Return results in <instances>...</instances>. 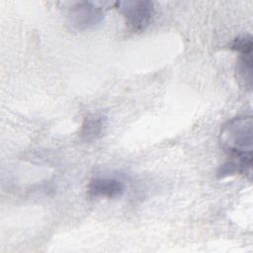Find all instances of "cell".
<instances>
[{
	"instance_id": "cell-2",
	"label": "cell",
	"mask_w": 253,
	"mask_h": 253,
	"mask_svg": "<svg viewBox=\"0 0 253 253\" xmlns=\"http://www.w3.org/2000/svg\"><path fill=\"white\" fill-rule=\"evenodd\" d=\"M115 5L132 32H143L152 21L154 6L150 1H120Z\"/></svg>"
},
{
	"instance_id": "cell-4",
	"label": "cell",
	"mask_w": 253,
	"mask_h": 253,
	"mask_svg": "<svg viewBox=\"0 0 253 253\" xmlns=\"http://www.w3.org/2000/svg\"><path fill=\"white\" fill-rule=\"evenodd\" d=\"M124 192L123 182L116 178L97 177L92 179L88 185V195L92 198L115 199L121 197Z\"/></svg>"
},
{
	"instance_id": "cell-7",
	"label": "cell",
	"mask_w": 253,
	"mask_h": 253,
	"mask_svg": "<svg viewBox=\"0 0 253 253\" xmlns=\"http://www.w3.org/2000/svg\"><path fill=\"white\" fill-rule=\"evenodd\" d=\"M252 38L249 35L237 37L230 44V48L237 51L239 54L252 52Z\"/></svg>"
},
{
	"instance_id": "cell-6",
	"label": "cell",
	"mask_w": 253,
	"mask_h": 253,
	"mask_svg": "<svg viewBox=\"0 0 253 253\" xmlns=\"http://www.w3.org/2000/svg\"><path fill=\"white\" fill-rule=\"evenodd\" d=\"M237 78L240 84L247 90L252 86V52L240 53L236 64Z\"/></svg>"
},
{
	"instance_id": "cell-5",
	"label": "cell",
	"mask_w": 253,
	"mask_h": 253,
	"mask_svg": "<svg viewBox=\"0 0 253 253\" xmlns=\"http://www.w3.org/2000/svg\"><path fill=\"white\" fill-rule=\"evenodd\" d=\"M107 126V119L102 114H90L88 115L82 125L79 131L80 138L83 141H93L98 139L105 131Z\"/></svg>"
},
{
	"instance_id": "cell-1",
	"label": "cell",
	"mask_w": 253,
	"mask_h": 253,
	"mask_svg": "<svg viewBox=\"0 0 253 253\" xmlns=\"http://www.w3.org/2000/svg\"><path fill=\"white\" fill-rule=\"evenodd\" d=\"M219 143L230 159L252 170L253 123L251 116H239L227 121L221 127Z\"/></svg>"
},
{
	"instance_id": "cell-3",
	"label": "cell",
	"mask_w": 253,
	"mask_h": 253,
	"mask_svg": "<svg viewBox=\"0 0 253 253\" xmlns=\"http://www.w3.org/2000/svg\"><path fill=\"white\" fill-rule=\"evenodd\" d=\"M70 24L77 30H89L104 19V9L98 3L81 1L71 6L68 13Z\"/></svg>"
}]
</instances>
